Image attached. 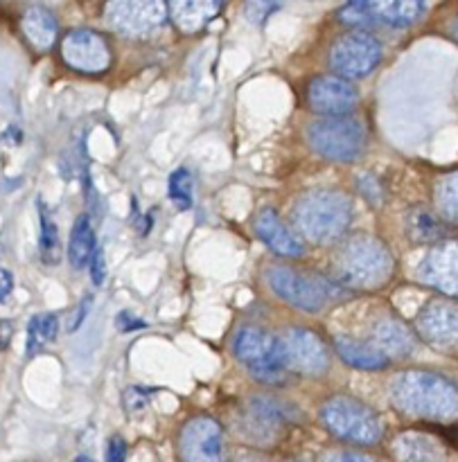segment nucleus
<instances>
[{"label": "nucleus", "mask_w": 458, "mask_h": 462, "mask_svg": "<svg viewBox=\"0 0 458 462\" xmlns=\"http://www.w3.org/2000/svg\"><path fill=\"white\" fill-rule=\"evenodd\" d=\"M391 400L409 418L429 422H454L458 418V386L427 370H409L393 379Z\"/></svg>", "instance_id": "obj_1"}, {"label": "nucleus", "mask_w": 458, "mask_h": 462, "mask_svg": "<svg viewBox=\"0 0 458 462\" xmlns=\"http://www.w3.org/2000/svg\"><path fill=\"white\" fill-rule=\"evenodd\" d=\"M396 271L391 251L373 235H352L334 253L332 273L339 284L360 291L384 287Z\"/></svg>", "instance_id": "obj_2"}, {"label": "nucleus", "mask_w": 458, "mask_h": 462, "mask_svg": "<svg viewBox=\"0 0 458 462\" xmlns=\"http://www.w3.org/2000/svg\"><path fill=\"white\" fill-rule=\"evenodd\" d=\"M352 224V201L337 189H314L298 199L294 226L312 244H334Z\"/></svg>", "instance_id": "obj_3"}, {"label": "nucleus", "mask_w": 458, "mask_h": 462, "mask_svg": "<svg viewBox=\"0 0 458 462\" xmlns=\"http://www.w3.org/2000/svg\"><path fill=\"white\" fill-rule=\"evenodd\" d=\"M233 350L235 356L248 365L251 377L260 383L278 386L287 382L289 365L278 337H271L265 329L248 325L235 334Z\"/></svg>", "instance_id": "obj_4"}, {"label": "nucleus", "mask_w": 458, "mask_h": 462, "mask_svg": "<svg viewBox=\"0 0 458 462\" xmlns=\"http://www.w3.org/2000/svg\"><path fill=\"white\" fill-rule=\"evenodd\" d=\"M321 418H323L325 427H328L332 436L341 438L346 442L370 447L382 440L384 429L378 413L361 400H355V397H330L323 404Z\"/></svg>", "instance_id": "obj_5"}, {"label": "nucleus", "mask_w": 458, "mask_h": 462, "mask_svg": "<svg viewBox=\"0 0 458 462\" xmlns=\"http://www.w3.org/2000/svg\"><path fill=\"white\" fill-rule=\"evenodd\" d=\"M307 143L312 152L328 161L351 162L364 153L366 131L360 120L346 116H328L307 126Z\"/></svg>", "instance_id": "obj_6"}, {"label": "nucleus", "mask_w": 458, "mask_h": 462, "mask_svg": "<svg viewBox=\"0 0 458 462\" xmlns=\"http://www.w3.org/2000/svg\"><path fill=\"white\" fill-rule=\"evenodd\" d=\"M266 284H269L271 291L280 300L296 307V310L310 311V314H316V311L323 310L330 298L323 282L283 264H276L266 271Z\"/></svg>", "instance_id": "obj_7"}, {"label": "nucleus", "mask_w": 458, "mask_h": 462, "mask_svg": "<svg viewBox=\"0 0 458 462\" xmlns=\"http://www.w3.org/2000/svg\"><path fill=\"white\" fill-rule=\"evenodd\" d=\"M165 0H108L104 18L111 30L125 36H149L167 18Z\"/></svg>", "instance_id": "obj_8"}, {"label": "nucleus", "mask_w": 458, "mask_h": 462, "mask_svg": "<svg viewBox=\"0 0 458 462\" xmlns=\"http://www.w3.org/2000/svg\"><path fill=\"white\" fill-rule=\"evenodd\" d=\"M382 61V43L369 32H348L341 39L334 41L330 50V66L337 75L343 77H366Z\"/></svg>", "instance_id": "obj_9"}, {"label": "nucleus", "mask_w": 458, "mask_h": 462, "mask_svg": "<svg viewBox=\"0 0 458 462\" xmlns=\"http://www.w3.org/2000/svg\"><path fill=\"white\" fill-rule=\"evenodd\" d=\"M278 338L289 370H296L307 377H316V374H323L328 370L330 352L319 334L305 328H292L280 334Z\"/></svg>", "instance_id": "obj_10"}, {"label": "nucleus", "mask_w": 458, "mask_h": 462, "mask_svg": "<svg viewBox=\"0 0 458 462\" xmlns=\"http://www.w3.org/2000/svg\"><path fill=\"white\" fill-rule=\"evenodd\" d=\"M420 337L445 355H458V302L434 300L416 319Z\"/></svg>", "instance_id": "obj_11"}, {"label": "nucleus", "mask_w": 458, "mask_h": 462, "mask_svg": "<svg viewBox=\"0 0 458 462\" xmlns=\"http://www.w3.org/2000/svg\"><path fill=\"white\" fill-rule=\"evenodd\" d=\"M179 449L185 462H220L224 458V429L206 415L192 418L181 431Z\"/></svg>", "instance_id": "obj_12"}, {"label": "nucleus", "mask_w": 458, "mask_h": 462, "mask_svg": "<svg viewBox=\"0 0 458 462\" xmlns=\"http://www.w3.org/2000/svg\"><path fill=\"white\" fill-rule=\"evenodd\" d=\"M66 66L79 72H102L111 66V50L102 34L93 30H72L61 41Z\"/></svg>", "instance_id": "obj_13"}, {"label": "nucleus", "mask_w": 458, "mask_h": 462, "mask_svg": "<svg viewBox=\"0 0 458 462\" xmlns=\"http://www.w3.org/2000/svg\"><path fill=\"white\" fill-rule=\"evenodd\" d=\"M418 280L445 296L458 298V242H438L418 266Z\"/></svg>", "instance_id": "obj_14"}, {"label": "nucleus", "mask_w": 458, "mask_h": 462, "mask_svg": "<svg viewBox=\"0 0 458 462\" xmlns=\"http://www.w3.org/2000/svg\"><path fill=\"white\" fill-rule=\"evenodd\" d=\"M360 93H357L355 84L343 79V75H325L316 77L307 88V102L316 113L323 116H341L355 108Z\"/></svg>", "instance_id": "obj_15"}, {"label": "nucleus", "mask_w": 458, "mask_h": 462, "mask_svg": "<svg viewBox=\"0 0 458 462\" xmlns=\"http://www.w3.org/2000/svg\"><path fill=\"white\" fill-rule=\"evenodd\" d=\"M253 228H256L257 237H260L271 251L278 253V255L283 257L303 255L301 239H298L296 235L283 224V219H280V217L276 215V210H271V208H265V210L257 212Z\"/></svg>", "instance_id": "obj_16"}, {"label": "nucleus", "mask_w": 458, "mask_h": 462, "mask_svg": "<svg viewBox=\"0 0 458 462\" xmlns=\"http://www.w3.org/2000/svg\"><path fill=\"white\" fill-rule=\"evenodd\" d=\"M247 424L248 436H256L260 442H269L285 424L283 406L271 397H253L247 409Z\"/></svg>", "instance_id": "obj_17"}, {"label": "nucleus", "mask_w": 458, "mask_h": 462, "mask_svg": "<svg viewBox=\"0 0 458 462\" xmlns=\"http://www.w3.org/2000/svg\"><path fill=\"white\" fill-rule=\"evenodd\" d=\"M224 0H167L174 25L183 32H199L220 14Z\"/></svg>", "instance_id": "obj_18"}, {"label": "nucleus", "mask_w": 458, "mask_h": 462, "mask_svg": "<svg viewBox=\"0 0 458 462\" xmlns=\"http://www.w3.org/2000/svg\"><path fill=\"white\" fill-rule=\"evenodd\" d=\"M375 346L388 356V359H407L414 352L416 341L405 323L396 319H382L373 328Z\"/></svg>", "instance_id": "obj_19"}, {"label": "nucleus", "mask_w": 458, "mask_h": 462, "mask_svg": "<svg viewBox=\"0 0 458 462\" xmlns=\"http://www.w3.org/2000/svg\"><path fill=\"white\" fill-rule=\"evenodd\" d=\"M21 30H23V36L27 39V43L32 45L34 50H39V52H45V50H50L54 45V41H57V32H59V25H57V18L52 16V12L45 7H30L25 14H23L21 18Z\"/></svg>", "instance_id": "obj_20"}, {"label": "nucleus", "mask_w": 458, "mask_h": 462, "mask_svg": "<svg viewBox=\"0 0 458 462\" xmlns=\"http://www.w3.org/2000/svg\"><path fill=\"white\" fill-rule=\"evenodd\" d=\"M334 347H337L339 356L346 361L348 365L360 370H384L388 368L391 359L379 350L378 346H370V343L357 341L352 337H337L334 338Z\"/></svg>", "instance_id": "obj_21"}, {"label": "nucleus", "mask_w": 458, "mask_h": 462, "mask_svg": "<svg viewBox=\"0 0 458 462\" xmlns=\"http://www.w3.org/2000/svg\"><path fill=\"white\" fill-rule=\"evenodd\" d=\"M98 244H95V230L90 226V219L86 215H81L75 221L70 230V242H68V260H70L72 269H84L90 262L93 253L98 251Z\"/></svg>", "instance_id": "obj_22"}, {"label": "nucleus", "mask_w": 458, "mask_h": 462, "mask_svg": "<svg viewBox=\"0 0 458 462\" xmlns=\"http://www.w3.org/2000/svg\"><path fill=\"white\" fill-rule=\"evenodd\" d=\"M375 18L387 25H411L423 12V0H370Z\"/></svg>", "instance_id": "obj_23"}, {"label": "nucleus", "mask_w": 458, "mask_h": 462, "mask_svg": "<svg viewBox=\"0 0 458 462\" xmlns=\"http://www.w3.org/2000/svg\"><path fill=\"white\" fill-rule=\"evenodd\" d=\"M407 233L418 244H438L445 239V226L427 208H414L407 217Z\"/></svg>", "instance_id": "obj_24"}, {"label": "nucleus", "mask_w": 458, "mask_h": 462, "mask_svg": "<svg viewBox=\"0 0 458 462\" xmlns=\"http://www.w3.org/2000/svg\"><path fill=\"white\" fill-rule=\"evenodd\" d=\"M393 451L400 460H438L443 451L438 449V442L432 438L420 436V433H405L396 440Z\"/></svg>", "instance_id": "obj_25"}, {"label": "nucleus", "mask_w": 458, "mask_h": 462, "mask_svg": "<svg viewBox=\"0 0 458 462\" xmlns=\"http://www.w3.org/2000/svg\"><path fill=\"white\" fill-rule=\"evenodd\" d=\"M39 221H41V233H39V251L41 260L48 266H57L61 260V242H59V230L57 224L50 217L48 208L39 201Z\"/></svg>", "instance_id": "obj_26"}, {"label": "nucleus", "mask_w": 458, "mask_h": 462, "mask_svg": "<svg viewBox=\"0 0 458 462\" xmlns=\"http://www.w3.org/2000/svg\"><path fill=\"white\" fill-rule=\"evenodd\" d=\"M59 319L54 314H39L27 325V356H36L57 338Z\"/></svg>", "instance_id": "obj_27"}, {"label": "nucleus", "mask_w": 458, "mask_h": 462, "mask_svg": "<svg viewBox=\"0 0 458 462\" xmlns=\"http://www.w3.org/2000/svg\"><path fill=\"white\" fill-rule=\"evenodd\" d=\"M436 206L443 219L458 224V171H452L438 180Z\"/></svg>", "instance_id": "obj_28"}, {"label": "nucleus", "mask_w": 458, "mask_h": 462, "mask_svg": "<svg viewBox=\"0 0 458 462\" xmlns=\"http://www.w3.org/2000/svg\"><path fill=\"white\" fill-rule=\"evenodd\" d=\"M373 18L375 14L373 9H370V0H348V3L339 9V21L355 27V30L369 27Z\"/></svg>", "instance_id": "obj_29"}, {"label": "nucleus", "mask_w": 458, "mask_h": 462, "mask_svg": "<svg viewBox=\"0 0 458 462\" xmlns=\"http://www.w3.org/2000/svg\"><path fill=\"white\" fill-rule=\"evenodd\" d=\"M192 176L183 167L170 176V199L179 210H188L192 206Z\"/></svg>", "instance_id": "obj_30"}, {"label": "nucleus", "mask_w": 458, "mask_h": 462, "mask_svg": "<svg viewBox=\"0 0 458 462\" xmlns=\"http://www.w3.org/2000/svg\"><path fill=\"white\" fill-rule=\"evenodd\" d=\"M285 0H248L247 16L251 23H265Z\"/></svg>", "instance_id": "obj_31"}, {"label": "nucleus", "mask_w": 458, "mask_h": 462, "mask_svg": "<svg viewBox=\"0 0 458 462\" xmlns=\"http://www.w3.org/2000/svg\"><path fill=\"white\" fill-rule=\"evenodd\" d=\"M149 395H152V393H149L147 388H126V393H125L126 411H129L131 415H136V413H140V411L147 409Z\"/></svg>", "instance_id": "obj_32"}, {"label": "nucleus", "mask_w": 458, "mask_h": 462, "mask_svg": "<svg viewBox=\"0 0 458 462\" xmlns=\"http://www.w3.org/2000/svg\"><path fill=\"white\" fill-rule=\"evenodd\" d=\"M90 275H93V282L102 284L104 278H107V262H104V253L95 251L93 257H90Z\"/></svg>", "instance_id": "obj_33"}, {"label": "nucleus", "mask_w": 458, "mask_h": 462, "mask_svg": "<svg viewBox=\"0 0 458 462\" xmlns=\"http://www.w3.org/2000/svg\"><path fill=\"white\" fill-rule=\"evenodd\" d=\"M125 456H126L125 440H122L120 436L111 438V442H108V449H107V460L108 462H120V460H125Z\"/></svg>", "instance_id": "obj_34"}, {"label": "nucleus", "mask_w": 458, "mask_h": 462, "mask_svg": "<svg viewBox=\"0 0 458 462\" xmlns=\"http://www.w3.org/2000/svg\"><path fill=\"white\" fill-rule=\"evenodd\" d=\"M116 325H117V329H120V332H131V329L145 328L143 320H138L136 316H131L129 311H122V314H117Z\"/></svg>", "instance_id": "obj_35"}, {"label": "nucleus", "mask_w": 458, "mask_h": 462, "mask_svg": "<svg viewBox=\"0 0 458 462\" xmlns=\"http://www.w3.org/2000/svg\"><path fill=\"white\" fill-rule=\"evenodd\" d=\"M14 291V275L0 266V302L7 300Z\"/></svg>", "instance_id": "obj_36"}, {"label": "nucleus", "mask_w": 458, "mask_h": 462, "mask_svg": "<svg viewBox=\"0 0 458 462\" xmlns=\"http://www.w3.org/2000/svg\"><path fill=\"white\" fill-rule=\"evenodd\" d=\"M12 338H14V323L9 319H0V352L7 350Z\"/></svg>", "instance_id": "obj_37"}, {"label": "nucleus", "mask_w": 458, "mask_h": 462, "mask_svg": "<svg viewBox=\"0 0 458 462\" xmlns=\"http://www.w3.org/2000/svg\"><path fill=\"white\" fill-rule=\"evenodd\" d=\"M330 458L332 460H366L364 456H360V454H334V456H330Z\"/></svg>", "instance_id": "obj_38"}, {"label": "nucleus", "mask_w": 458, "mask_h": 462, "mask_svg": "<svg viewBox=\"0 0 458 462\" xmlns=\"http://www.w3.org/2000/svg\"><path fill=\"white\" fill-rule=\"evenodd\" d=\"M454 36L458 39V25H454Z\"/></svg>", "instance_id": "obj_39"}]
</instances>
